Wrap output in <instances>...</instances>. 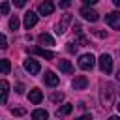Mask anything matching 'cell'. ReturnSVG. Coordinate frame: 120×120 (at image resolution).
<instances>
[{"mask_svg": "<svg viewBox=\"0 0 120 120\" xmlns=\"http://www.w3.org/2000/svg\"><path fill=\"white\" fill-rule=\"evenodd\" d=\"M101 103H103L105 109H109V107L114 103V88H112V84H109V82H105V84L101 86Z\"/></svg>", "mask_w": 120, "mask_h": 120, "instance_id": "6da1fadb", "label": "cell"}, {"mask_svg": "<svg viewBox=\"0 0 120 120\" xmlns=\"http://www.w3.org/2000/svg\"><path fill=\"white\" fill-rule=\"evenodd\" d=\"M98 62H99V69H101L105 75H109V73L112 71V58H111V54H101Z\"/></svg>", "mask_w": 120, "mask_h": 120, "instance_id": "7a4b0ae2", "label": "cell"}, {"mask_svg": "<svg viewBox=\"0 0 120 120\" xmlns=\"http://www.w3.org/2000/svg\"><path fill=\"white\" fill-rule=\"evenodd\" d=\"M94 66H96V58H94V54H82V56L79 58V68H81V69L88 71V69H92Z\"/></svg>", "mask_w": 120, "mask_h": 120, "instance_id": "3957f363", "label": "cell"}, {"mask_svg": "<svg viewBox=\"0 0 120 120\" xmlns=\"http://www.w3.org/2000/svg\"><path fill=\"white\" fill-rule=\"evenodd\" d=\"M79 13L82 15V19H86V21H90V22H96V21L99 19V13H98L96 9H92V8H88V6L81 8V11H79Z\"/></svg>", "mask_w": 120, "mask_h": 120, "instance_id": "277c9868", "label": "cell"}, {"mask_svg": "<svg viewBox=\"0 0 120 120\" xmlns=\"http://www.w3.org/2000/svg\"><path fill=\"white\" fill-rule=\"evenodd\" d=\"M22 66H24V69H26L30 75H38V73H39V69H41L39 62H38V60H34V58H26Z\"/></svg>", "mask_w": 120, "mask_h": 120, "instance_id": "5b68a950", "label": "cell"}, {"mask_svg": "<svg viewBox=\"0 0 120 120\" xmlns=\"http://www.w3.org/2000/svg\"><path fill=\"white\" fill-rule=\"evenodd\" d=\"M105 22H107L111 28L120 30V13H118V11H112V13L105 15Z\"/></svg>", "mask_w": 120, "mask_h": 120, "instance_id": "8992f818", "label": "cell"}, {"mask_svg": "<svg viewBox=\"0 0 120 120\" xmlns=\"http://www.w3.org/2000/svg\"><path fill=\"white\" fill-rule=\"evenodd\" d=\"M54 11V4H52V0H45V2H41L39 4V15H51Z\"/></svg>", "mask_w": 120, "mask_h": 120, "instance_id": "52a82bcc", "label": "cell"}, {"mask_svg": "<svg viewBox=\"0 0 120 120\" xmlns=\"http://www.w3.org/2000/svg\"><path fill=\"white\" fill-rule=\"evenodd\" d=\"M36 22H38V15L34 11H26L24 13V28L30 30L32 26H36Z\"/></svg>", "mask_w": 120, "mask_h": 120, "instance_id": "ba28073f", "label": "cell"}, {"mask_svg": "<svg viewBox=\"0 0 120 120\" xmlns=\"http://www.w3.org/2000/svg\"><path fill=\"white\" fill-rule=\"evenodd\" d=\"M69 22H71V15H69V13H66V15H64V17H62V21H60V22H58V24H56V30H54V32H56V34H58V36H60V34H64V32H66V28H68V24H69Z\"/></svg>", "mask_w": 120, "mask_h": 120, "instance_id": "9c48e42d", "label": "cell"}, {"mask_svg": "<svg viewBox=\"0 0 120 120\" xmlns=\"http://www.w3.org/2000/svg\"><path fill=\"white\" fill-rule=\"evenodd\" d=\"M26 51H28V52H34V54H39V56H43L45 60H52V56H54L51 51H47V49H41V47H32V49L28 47Z\"/></svg>", "mask_w": 120, "mask_h": 120, "instance_id": "30bf717a", "label": "cell"}, {"mask_svg": "<svg viewBox=\"0 0 120 120\" xmlns=\"http://www.w3.org/2000/svg\"><path fill=\"white\" fill-rule=\"evenodd\" d=\"M43 81H45V84H47V86H51V88H54V86L60 82L58 75H54L52 71H45V77H43Z\"/></svg>", "mask_w": 120, "mask_h": 120, "instance_id": "8fae6325", "label": "cell"}, {"mask_svg": "<svg viewBox=\"0 0 120 120\" xmlns=\"http://www.w3.org/2000/svg\"><path fill=\"white\" fill-rule=\"evenodd\" d=\"M71 84H73V88H75V90H84V88L88 86V79H86L84 75H79V77H75V79H73V82H71Z\"/></svg>", "mask_w": 120, "mask_h": 120, "instance_id": "7c38bea8", "label": "cell"}, {"mask_svg": "<svg viewBox=\"0 0 120 120\" xmlns=\"http://www.w3.org/2000/svg\"><path fill=\"white\" fill-rule=\"evenodd\" d=\"M28 99H30V103H34V105L41 103V99H43V94H41V90H38V88H32V90L28 92Z\"/></svg>", "mask_w": 120, "mask_h": 120, "instance_id": "4fadbf2b", "label": "cell"}, {"mask_svg": "<svg viewBox=\"0 0 120 120\" xmlns=\"http://www.w3.org/2000/svg\"><path fill=\"white\" fill-rule=\"evenodd\" d=\"M38 41H39V45H45V47H51V45H54V39H52V36H51V34H47V32H41V34L38 36Z\"/></svg>", "mask_w": 120, "mask_h": 120, "instance_id": "5bb4252c", "label": "cell"}, {"mask_svg": "<svg viewBox=\"0 0 120 120\" xmlns=\"http://www.w3.org/2000/svg\"><path fill=\"white\" fill-rule=\"evenodd\" d=\"M71 111H73V105H71V103H64L62 107H58V109H56V118L68 116V114H69Z\"/></svg>", "mask_w": 120, "mask_h": 120, "instance_id": "9a60e30c", "label": "cell"}, {"mask_svg": "<svg viewBox=\"0 0 120 120\" xmlns=\"http://www.w3.org/2000/svg\"><path fill=\"white\" fill-rule=\"evenodd\" d=\"M49 118V112L45 109H36L32 111V120H47Z\"/></svg>", "mask_w": 120, "mask_h": 120, "instance_id": "2e32d148", "label": "cell"}, {"mask_svg": "<svg viewBox=\"0 0 120 120\" xmlns=\"http://www.w3.org/2000/svg\"><path fill=\"white\" fill-rule=\"evenodd\" d=\"M58 68H60V71H64L66 75H69V73L73 71V66H71L69 60H60V62H58Z\"/></svg>", "mask_w": 120, "mask_h": 120, "instance_id": "e0dca14e", "label": "cell"}, {"mask_svg": "<svg viewBox=\"0 0 120 120\" xmlns=\"http://www.w3.org/2000/svg\"><path fill=\"white\" fill-rule=\"evenodd\" d=\"M0 88H2V90H0V92H2L0 101L6 103V101H8V94H9V84H8V81H2V82H0Z\"/></svg>", "mask_w": 120, "mask_h": 120, "instance_id": "ac0fdd59", "label": "cell"}, {"mask_svg": "<svg viewBox=\"0 0 120 120\" xmlns=\"http://www.w3.org/2000/svg\"><path fill=\"white\" fill-rule=\"evenodd\" d=\"M9 69H11V64H9L8 58H4V60H2V75H8Z\"/></svg>", "mask_w": 120, "mask_h": 120, "instance_id": "d6986e66", "label": "cell"}, {"mask_svg": "<svg viewBox=\"0 0 120 120\" xmlns=\"http://www.w3.org/2000/svg\"><path fill=\"white\" fill-rule=\"evenodd\" d=\"M62 99H64V92H54V94H51V101L60 103Z\"/></svg>", "mask_w": 120, "mask_h": 120, "instance_id": "ffe728a7", "label": "cell"}, {"mask_svg": "<svg viewBox=\"0 0 120 120\" xmlns=\"http://www.w3.org/2000/svg\"><path fill=\"white\" fill-rule=\"evenodd\" d=\"M19 24H21V22H19V17H17V15L9 19V28H11V30H17V28H19Z\"/></svg>", "mask_w": 120, "mask_h": 120, "instance_id": "44dd1931", "label": "cell"}, {"mask_svg": "<svg viewBox=\"0 0 120 120\" xmlns=\"http://www.w3.org/2000/svg\"><path fill=\"white\" fill-rule=\"evenodd\" d=\"M11 112H13V114H15V116H22V114H24V112H26V111H24V109H22V107H17V109H13V111H11Z\"/></svg>", "mask_w": 120, "mask_h": 120, "instance_id": "7402d4cb", "label": "cell"}, {"mask_svg": "<svg viewBox=\"0 0 120 120\" xmlns=\"http://www.w3.org/2000/svg\"><path fill=\"white\" fill-rule=\"evenodd\" d=\"M8 13H9V4L2 2V15H8Z\"/></svg>", "mask_w": 120, "mask_h": 120, "instance_id": "603a6c76", "label": "cell"}, {"mask_svg": "<svg viewBox=\"0 0 120 120\" xmlns=\"http://www.w3.org/2000/svg\"><path fill=\"white\" fill-rule=\"evenodd\" d=\"M0 47H2V49H6V47H8V38H6L4 34L0 36Z\"/></svg>", "mask_w": 120, "mask_h": 120, "instance_id": "cb8c5ba5", "label": "cell"}, {"mask_svg": "<svg viewBox=\"0 0 120 120\" xmlns=\"http://www.w3.org/2000/svg\"><path fill=\"white\" fill-rule=\"evenodd\" d=\"M26 2H28V0H13V6H15V8H22Z\"/></svg>", "mask_w": 120, "mask_h": 120, "instance_id": "d4e9b609", "label": "cell"}, {"mask_svg": "<svg viewBox=\"0 0 120 120\" xmlns=\"http://www.w3.org/2000/svg\"><path fill=\"white\" fill-rule=\"evenodd\" d=\"M77 43H79V45H88V39H86L84 36H79V39H77Z\"/></svg>", "mask_w": 120, "mask_h": 120, "instance_id": "484cf974", "label": "cell"}, {"mask_svg": "<svg viewBox=\"0 0 120 120\" xmlns=\"http://www.w3.org/2000/svg\"><path fill=\"white\" fill-rule=\"evenodd\" d=\"M69 6H71V0H60V8L66 9V8H69Z\"/></svg>", "mask_w": 120, "mask_h": 120, "instance_id": "4316f807", "label": "cell"}, {"mask_svg": "<svg viewBox=\"0 0 120 120\" xmlns=\"http://www.w3.org/2000/svg\"><path fill=\"white\" fill-rule=\"evenodd\" d=\"M77 120H92V114H90V112H86V114H81Z\"/></svg>", "mask_w": 120, "mask_h": 120, "instance_id": "83f0119b", "label": "cell"}, {"mask_svg": "<svg viewBox=\"0 0 120 120\" xmlns=\"http://www.w3.org/2000/svg\"><path fill=\"white\" fill-rule=\"evenodd\" d=\"M94 34H96L98 38H107V32H103V30H96Z\"/></svg>", "mask_w": 120, "mask_h": 120, "instance_id": "f1b7e54d", "label": "cell"}, {"mask_svg": "<svg viewBox=\"0 0 120 120\" xmlns=\"http://www.w3.org/2000/svg\"><path fill=\"white\" fill-rule=\"evenodd\" d=\"M17 94H24V84H17Z\"/></svg>", "mask_w": 120, "mask_h": 120, "instance_id": "f546056e", "label": "cell"}, {"mask_svg": "<svg viewBox=\"0 0 120 120\" xmlns=\"http://www.w3.org/2000/svg\"><path fill=\"white\" fill-rule=\"evenodd\" d=\"M86 6H94V4H98V0H82Z\"/></svg>", "mask_w": 120, "mask_h": 120, "instance_id": "4dcf8cb0", "label": "cell"}, {"mask_svg": "<svg viewBox=\"0 0 120 120\" xmlns=\"http://www.w3.org/2000/svg\"><path fill=\"white\" fill-rule=\"evenodd\" d=\"M75 49H77V47H73V43H68V51H69V52H75Z\"/></svg>", "mask_w": 120, "mask_h": 120, "instance_id": "1f68e13d", "label": "cell"}, {"mask_svg": "<svg viewBox=\"0 0 120 120\" xmlns=\"http://www.w3.org/2000/svg\"><path fill=\"white\" fill-rule=\"evenodd\" d=\"M109 120H120V118H118V116H114V114H112V116H109Z\"/></svg>", "mask_w": 120, "mask_h": 120, "instance_id": "d6a6232c", "label": "cell"}, {"mask_svg": "<svg viewBox=\"0 0 120 120\" xmlns=\"http://www.w3.org/2000/svg\"><path fill=\"white\" fill-rule=\"evenodd\" d=\"M112 4L114 6H120V0H112Z\"/></svg>", "mask_w": 120, "mask_h": 120, "instance_id": "836d02e7", "label": "cell"}, {"mask_svg": "<svg viewBox=\"0 0 120 120\" xmlns=\"http://www.w3.org/2000/svg\"><path fill=\"white\" fill-rule=\"evenodd\" d=\"M116 79H118V81H120V69H118V71H116Z\"/></svg>", "mask_w": 120, "mask_h": 120, "instance_id": "e575fe53", "label": "cell"}, {"mask_svg": "<svg viewBox=\"0 0 120 120\" xmlns=\"http://www.w3.org/2000/svg\"><path fill=\"white\" fill-rule=\"evenodd\" d=\"M116 109H118V112H120V103H118V105H116Z\"/></svg>", "mask_w": 120, "mask_h": 120, "instance_id": "d590c367", "label": "cell"}]
</instances>
